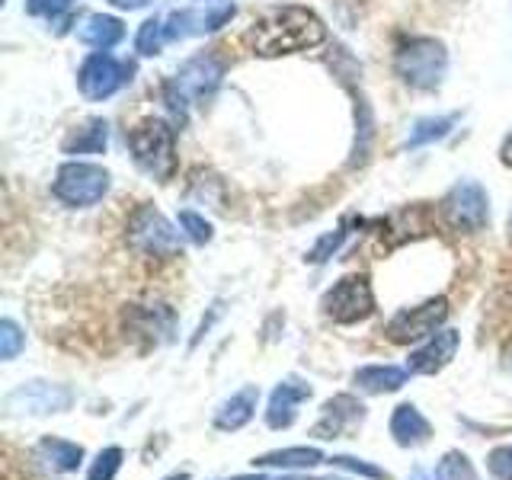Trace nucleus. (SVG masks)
Returning <instances> with one entry per match:
<instances>
[{"label":"nucleus","mask_w":512,"mask_h":480,"mask_svg":"<svg viewBox=\"0 0 512 480\" xmlns=\"http://www.w3.org/2000/svg\"><path fill=\"white\" fill-rule=\"evenodd\" d=\"M509 234H512V212H509Z\"/></svg>","instance_id":"obj_39"},{"label":"nucleus","mask_w":512,"mask_h":480,"mask_svg":"<svg viewBox=\"0 0 512 480\" xmlns=\"http://www.w3.org/2000/svg\"><path fill=\"white\" fill-rule=\"evenodd\" d=\"M122 458H125V452L119 445H106L103 452L93 458L87 480H116V474L122 471Z\"/></svg>","instance_id":"obj_26"},{"label":"nucleus","mask_w":512,"mask_h":480,"mask_svg":"<svg viewBox=\"0 0 512 480\" xmlns=\"http://www.w3.org/2000/svg\"><path fill=\"white\" fill-rule=\"evenodd\" d=\"M170 330H173V314L167 308H160V304H154V308H135L128 311V333L135 336H148V343H164L170 340Z\"/></svg>","instance_id":"obj_21"},{"label":"nucleus","mask_w":512,"mask_h":480,"mask_svg":"<svg viewBox=\"0 0 512 480\" xmlns=\"http://www.w3.org/2000/svg\"><path fill=\"white\" fill-rule=\"evenodd\" d=\"M23 349H26V333H23V327L16 324L13 317H4V320H0V359L13 362Z\"/></svg>","instance_id":"obj_28"},{"label":"nucleus","mask_w":512,"mask_h":480,"mask_svg":"<svg viewBox=\"0 0 512 480\" xmlns=\"http://www.w3.org/2000/svg\"><path fill=\"white\" fill-rule=\"evenodd\" d=\"M455 122H458V116H429V119H420L410 128L407 148H423V144L442 141L455 128Z\"/></svg>","instance_id":"obj_24"},{"label":"nucleus","mask_w":512,"mask_h":480,"mask_svg":"<svg viewBox=\"0 0 512 480\" xmlns=\"http://www.w3.org/2000/svg\"><path fill=\"white\" fill-rule=\"evenodd\" d=\"M500 160H503V167H509L512 170V132L503 138V144H500Z\"/></svg>","instance_id":"obj_34"},{"label":"nucleus","mask_w":512,"mask_h":480,"mask_svg":"<svg viewBox=\"0 0 512 480\" xmlns=\"http://www.w3.org/2000/svg\"><path fill=\"white\" fill-rule=\"evenodd\" d=\"M362 420H365L362 400H356L352 394H336L320 407V420L314 423V436L317 439H343L356 426H362Z\"/></svg>","instance_id":"obj_13"},{"label":"nucleus","mask_w":512,"mask_h":480,"mask_svg":"<svg viewBox=\"0 0 512 480\" xmlns=\"http://www.w3.org/2000/svg\"><path fill=\"white\" fill-rule=\"evenodd\" d=\"M432 480H480V477L474 471V464L468 461V455L448 452L439 461V468H436V474H432Z\"/></svg>","instance_id":"obj_27"},{"label":"nucleus","mask_w":512,"mask_h":480,"mask_svg":"<svg viewBox=\"0 0 512 480\" xmlns=\"http://www.w3.org/2000/svg\"><path fill=\"white\" fill-rule=\"evenodd\" d=\"M314 388L308 381L301 378H285L279 381L276 388L269 394V407H266V426L269 429H288L295 420H298V407L304 400H311Z\"/></svg>","instance_id":"obj_15"},{"label":"nucleus","mask_w":512,"mask_h":480,"mask_svg":"<svg viewBox=\"0 0 512 480\" xmlns=\"http://www.w3.org/2000/svg\"><path fill=\"white\" fill-rule=\"evenodd\" d=\"M74 407V391L68 384L52 381H23L4 397L7 416H55Z\"/></svg>","instance_id":"obj_9"},{"label":"nucleus","mask_w":512,"mask_h":480,"mask_svg":"<svg viewBox=\"0 0 512 480\" xmlns=\"http://www.w3.org/2000/svg\"><path fill=\"white\" fill-rule=\"evenodd\" d=\"M343 240H346V228H340L336 234H324V237L317 240V247L308 253V260H311V263H324V260H330V256H333L336 250H340Z\"/></svg>","instance_id":"obj_31"},{"label":"nucleus","mask_w":512,"mask_h":480,"mask_svg":"<svg viewBox=\"0 0 512 480\" xmlns=\"http://www.w3.org/2000/svg\"><path fill=\"white\" fill-rule=\"evenodd\" d=\"M448 320V298H429L423 304H416V308H404L397 311L384 333H388L391 343H400V346H410V343H426L429 336H436L439 327Z\"/></svg>","instance_id":"obj_10"},{"label":"nucleus","mask_w":512,"mask_h":480,"mask_svg":"<svg viewBox=\"0 0 512 480\" xmlns=\"http://www.w3.org/2000/svg\"><path fill=\"white\" fill-rule=\"evenodd\" d=\"M112 186V176L100 164H87V160H68L61 164L52 183V196L68 208H93L103 202V196Z\"/></svg>","instance_id":"obj_4"},{"label":"nucleus","mask_w":512,"mask_h":480,"mask_svg":"<svg viewBox=\"0 0 512 480\" xmlns=\"http://www.w3.org/2000/svg\"><path fill=\"white\" fill-rule=\"evenodd\" d=\"M282 480H308V477H282Z\"/></svg>","instance_id":"obj_37"},{"label":"nucleus","mask_w":512,"mask_h":480,"mask_svg":"<svg viewBox=\"0 0 512 480\" xmlns=\"http://www.w3.org/2000/svg\"><path fill=\"white\" fill-rule=\"evenodd\" d=\"M509 452H512V445H509Z\"/></svg>","instance_id":"obj_40"},{"label":"nucleus","mask_w":512,"mask_h":480,"mask_svg":"<svg viewBox=\"0 0 512 480\" xmlns=\"http://www.w3.org/2000/svg\"><path fill=\"white\" fill-rule=\"evenodd\" d=\"M74 0H26L29 16H45V20H55V16L68 13Z\"/></svg>","instance_id":"obj_32"},{"label":"nucleus","mask_w":512,"mask_h":480,"mask_svg":"<svg viewBox=\"0 0 512 480\" xmlns=\"http://www.w3.org/2000/svg\"><path fill=\"white\" fill-rule=\"evenodd\" d=\"M221 77H224V61H218L215 55H196L176 71L173 84L186 100L205 103V100H212V93L221 87Z\"/></svg>","instance_id":"obj_12"},{"label":"nucleus","mask_w":512,"mask_h":480,"mask_svg":"<svg viewBox=\"0 0 512 480\" xmlns=\"http://www.w3.org/2000/svg\"><path fill=\"white\" fill-rule=\"evenodd\" d=\"M109 144V122L93 116V119H84L74 132L64 138L61 151L71 154V157H80V154H103Z\"/></svg>","instance_id":"obj_20"},{"label":"nucleus","mask_w":512,"mask_h":480,"mask_svg":"<svg viewBox=\"0 0 512 480\" xmlns=\"http://www.w3.org/2000/svg\"><path fill=\"white\" fill-rule=\"evenodd\" d=\"M442 221L455 234H477L487 228L490 221V196L487 189L474 180H461L445 192L439 202Z\"/></svg>","instance_id":"obj_7"},{"label":"nucleus","mask_w":512,"mask_h":480,"mask_svg":"<svg viewBox=\"0 0 512 480\" xmlns=\"http://www.w3.org/2000/svg\"><path fill=\"white\" fill-rule=\"evenodd\" d=\"M234 0H192L189 7L173 10L164 16L167 39H192V36H212L221 26H228L234 20Z\"/></svg>","instance_id":"obj_8"},{"label":"nucleus","mask_w":512,"mask_h":480,"mask_svg":"<svg viewBox=\"0 0 512 480\" xmlns=\"http://www.w3.org/2000/svg\"><path fill=\"white\" fill-rule=\"evenodd\" d=\"M36 461H42L52 474H74L84 464V445L58 436H45L36 445Z\"/></svg>","instance_id":"obj_18"},{"label":"nucleus","mask_w":512,"mask_h":480,"mask_svg":"<svg viewBox=\"0 0 512 480\" xmlns=\"http://www.w3.org/2000/svg\"><path fill=\"white\" fill-rule=\"evenodd\" d=\"M237 480H263V477H237Z\"/></svg>","instance_id":"obj_38"},{"label":"nucleus","mask_w":512,"mask_h":480,"mask_svg":"<svg viewBox=\"0 0 512 480\" xmlns=\"http://www.w3.org/2000/svg\"><path fill=\"white\" fill-rule=\"evenodd\" d=\"M327 455L314 445H292V448H279V452H269L253 458L256 468H279V471H301V468H317L324 464Z\"/></svg>","instance_id":"obj_23"},{"label":"nucleus","mask_w":512,"mask_h":480,"mask_svg":"<svg viewBox=\"0 0 512 480\" xmlns=\"http://www.w3.org/2000/svg\"><path fill=\"white\" fill-rule=\"evenodd\" d=\"M407 378H410L407 368H397V365H362L352 372L356 388L365 394H394L404 388Z\"/></svg>","instance_id":"obj_19"},{"label":"nucleus","mask_w":512,"mask_h":480,"mask_svg":"<svg viewBox=\"0 0 512 480\" xmlns=\"http://www.w3.org/2000/svg\"><path fill=\"white\" fill-rule=\"evenodd\" d=\"M247 48L260 58H282V55H298L311 52V48L327 42V26L324 20L308 10V7H276L263 13L260 20H253L247 36Z\"/></svg>","instance_id":"obj_1"},{"label":"nucleus","mask_w":512,"mask_h":480,"mask_svg":"<svg viewBox=\"0 0 512 480\" xmlns=\"http://www.w3.org/2000/svg\"><path fill=\"white\" fill-rule=\"evenodd\" d=\"M391 436L400 448H420L432 436V423L413 404H397L391 413Z\"/></svg>","instance_id":"obj_17"},{"label":"nucleus","mask_w":512,"mask_h":480,"mask_svg":"<svg viewBox=\"0 0 512 480\" xmlns=\"http://www.w3.org/2000/svg\"><path fill=\"white\" fill-rule=\"evenodd\" d=\"M128 247L151 260H170V256H183L180 231L157 212L154 205H141L128 218Z\"/></svg>","instance_id":"obj_5"},{"label":"nucleus","mask_w":512,"mask_h":480,"mask_svg":"<svg viewBox=\"0 0 512 480\" xmlns=\"http://www.w3.org/2000/svg\"><path fill=\"white\" fill-rule=\"evenodd\" d=\"M256 404H260V388L256 384H247V388H240L237 394H231L224 404L215 410V429L218 432H237L244 429L253 416H256Z\"/></svg>","instance_id":"obj_16"},{"label":"nucleus","mask_w":512,"mask_h":480,"mask_svg":"<svg viewBox=\"0 0 512 480\" xmlns=\"http://www.w3.org/2000/svg\"><path fill=\"white\" fill-rule=\"evenodd\" d=\"M333 468H343V471H352V474H359V477H368V480H388V471H381L375 468V464H368L362 458H352V455H333L327 458Z\"/></svg>","instance_id":"obj_30"},{"label":"nucleus","mask_w":512,"mask_h":480,"mask_svg":"<svg viewBox=\"0 0 512 480\" xmlns=\"http://www.w3.org/2000/svg\"><path fill=\"white\" fill-rule=\"evenodd\" d=\"M112 7H119V10H141V7H148L151 0H109Z\"/></svg>","instance_id":"obj_35"},{"label":"nucleus","mask_w":512,"mask_h":480,"mask_svg":"<svg viewBox=\"0 0 512 480\" xmlns=\"http://www.w3.org/2000/svg\"><path fill=\"white\" fill-rule=\"evenodd\" d=\"M487 464H490L493 480H512V452L509 448H496Z\"/></svg>","instance_id":"obj_33"},{"label":"nucleus","mask_w":512,"mask_h":480,"mask_svg":"<svg viewBox=\"0 0 512 480\" xmlns=\"http://www.w3.org/2000/svg\"><path fill=\"white\" fill-rule=\"evenodd\" d=\"M132 74V64H122L119 58H112L109 52H93L84 58L77 71V90L84 93V100L90 103H100V100H109V96H116Z\"/></svg>","instance_id":"obj_11"},{"label":"nucleus","mask_w":512,"mask_h":480,"mask_svg":"<svg viewBox=\"0 0 512 480\" xmlns=\"http://www.w3.org/2000/svg\"><path fill=\"white\" fill-rule=\"evenodd\" d=\"M180 231L192 240V244H199V247H205L208 240L215 237L212 221H205V215L192 212V208H183V212H180Z\"/></svg>","instance_id":"obj_29"},{"label":"nucleus","mask_w":512,"mask_h":480,"mask_svg":"<svg viewBox=\"0 0 512 480\" xmlns=\"http://www.w3.org/2000/svg\"><path fill=\"white\" fill-rule=\"evenodd\" d=\"M170 39H167V26H164V16H151V20H144L138 26V36H135V52L144 55V58H154L160 55V48H164Z\"/></svg>","instance_id":"obj_25"},{"label":"nucleus","mask_w":512,"mask_h":480,"mask_svg":"<svg viewBox=\"0 0 512 480\" xmlns=\"http://www.w3.org/2000/svg\"><path fill=\"white\" fill-rule=\"evenodd\" d=\"M320 308H324V314L333 324H343V327L362 324V320L375 314L372 282H368V276H359V272H349V276L336 279L327 288L324 298H320Z\"/></svg>","instance_id":"obj_6"},{"label":"nucleus","mask_w":512,"mask_h":480,"mask_svg":"<svg viewBox=\"0 0 512 480\" xmlns=\"http://www.w3.org/2000/svg\"><path fill=\"white\" fill-rule=\"evenodd\" d=\"M458 346H461V333L458 330H452V327L439 330L436 336H429L420 349L410 352L407 372L410 375H439L445 365H452Z\"/></svg>","instance_id":"obj_14"},{"label":"nucleus","mask_w":512,"mask_h":480,"mask_svg":"<svg viewBox=\"0 0 512 480\" xmlns=\"http://www.w3.org/2000/svg\"><path fill=\"white\" fill-rule=\"evenodd\" d=\"M128 151L141 173L167 183L176 173V132L167 119H141L128 128Z\"/></svg>","instance_id":"obj_2"},{"label":"nucleus","mask_w":512,"mask_h":480,"mask_svg":"<svg viewBox=\"0 0 512 480\" xmlns=\"http://www.w3.org/2000/svg\"><path fill=\"white\" fill-rule=\"evenodd\" d=\"M77 39L90 45V48H100V52H109L112 45H119L125 39V26L119 16H106V13H93L84 20V26L77 29Z\"/></svg>","instance_id":"obj_22"},{"label":"nucleus","mask_w":512,"mask_h":480,"mask_svg":"<svg viewBox=\"0 0 512 480\" xmlns=\"http://www.w3.org/2000/svg\"><path fill=\"white\" fill-rule=\"evenodd\" d=\"M448 71V52L439 39L413 36L397 45L394 52V74L404 80L410 90H436Z\"/></svg>","instance_id":"obj_3"},{"label":"nucleus","mask_w":512,"mask_h":480,"mask_svg":"<svg viewBox=\"0 0 512 480\" xmlns=\"http://www.w3.org/2000/svg\"><path fill=\"white\" fill-rule=\"evenodd\" d=\"M167 480H189V474H173V477H167Z\"/></svg>","instance_id":"obj_36"}]
</instances>
